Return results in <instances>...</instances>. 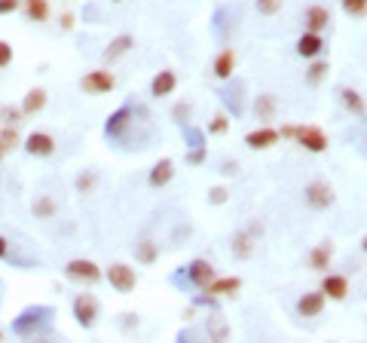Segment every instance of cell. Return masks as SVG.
Instances as JSON below:
<instances>
[{
    "mask_svg": "<svg viewBox=\"0 0 367 343\" xmlns=\"http://www.w3.org/2000/svg\"><path fill=\"white\" fill-rule=\"evenodd\" d=\"M4 156H6V150H4V147H0V163H4Z\"/></svg>",
    "mask_w": 367,
    "mask_h": 343,
    "instance_id": "obj_49",
    "label": "cell"
},
{
    "mask_svg": "<svg viewBox=\"0 0 367 343\" xmlns=\"http://www.w3.org/2000/svg\"><path fill=\"white\" fill-rule=\"evenodd\" d=\"M239 288H242L239 276H214L202 291H208V295H214V297H236Z\"/></svg>",
    "mask_w": 367,
    "mask_h": 343,
    "instance_id": "obj_13",
    "label": "cell"
},
{
    "mask_svg": "<svg viewBox=\"0 0 367 343\" xmlns=\"http://www.w3.org/2000/svg\"><path fill=\"white\" fill-rule=\"evenodd\" d=\"M4 257H10V239L0 236V261H4Z\"/></svg>",
    "mask_w": 367,
    "mask_h": 343,
    "instance_id": "obj_48",
    "label": "cell"
},
{
    "mask_svg": "<svg viewBox=\"0 0 367 343\" xmlns=\"http://www.w3.org/2000/svg\"><path fill=\"white\" fill-rule=\"evenodd\" d=\"M46 89H28L25 92V98H22V114L25 116H34V114H40L46 107Z\"/></svg>",
    "mask_w": 367,
    "mask_h": 343,
    "instance_id": "obj_26",
    "label": "cell"
},
{
    "mask_svg": "<svg viewBox=\"0 0 367 343\" xmlns=\"http://www.w3.org/2000/svg\"><path fill=\"white\" fill-rule=\"evenodd\" d=\"M227 132H230V116H227V111H218L208 120L205 135H227Z\"/></svg>",
    "mask_w": 367,
    "mask_h": 343,
    "instance_id": "obj_29",
    "label": "cell"
},
{
    "mask_svg": "<svg viewBox=\"0 0 367 343\" xmlns=\"http://www.w3.org/2000/svg\"><path fill=\"white\" fill-rule=\"evenodd\" d=\"M321 53H324V37L315 34V31H306V34L297 40V55L306 58V62H310V58H319Z\"/></svg>",
    "mask_w": 367,
    "mask_h": 343,
    "instance_id": "obj_20",
    "label": "cell"
},
{
    "mask_svg": "<svg viewBox=\"0 0 367 343\" xmlns=\"http://www.w3.org/2000/svg\"><path fill=\"white\" fill-rule=\"evenodd\" d=\"M0 340H4V331H0Z\"/></svg>",
    "mask_w": 367,
    "mask_h": 343,
    "instance_id": "obj_50",
    "label": "cell"
},
{
    "mask_svg": "<svg viewBox=\"0 0 367 343\" xmlns=\"http://www.w3.org/2000/svg\"><path fill=\"white\" fill-rule=\"evenodd\" d=\"M279 129H272V126H261V129H251L245 135V144L251 147V150H270L279 144Z\"/></svg>",
    "mask_w": 367,
    "mask_h": 343,
    "instance_id": "obj_15",
    "label": "cell"
},
{
    "mask_svg": "<svg viewBox=\"0 0 367 343\" xmlns=\"http://www.w3.org/2000/svg\"><path fill=\"white\" fill-rule=\"evenodd\" d=\"M120 325H123V331H135L138 325H141V319L135 313H123V319H120Z\"/></svg>",
    "mask_w": 367,
    "mask_h": 343,
    "instance_id": "obj_43",
    "label": "cell"
},
{
    "mask_svg": "<svg viewBox=\"0 0 367 343\" xmlns=\"http://www.w3.org/2000/svg\"><path fill=\"white\" fill-rule=\"evenodd\" d=\"M58 25H62V31H74V13H62V19H58Z\"/></svg>",
    "mask_w": 367,
    "mask_h": 343,
    "instance_id": "obj_45",
    "label": "cell"
},
{
    "mask_svg": "<svg viewBox=\"0 0 367 343\" xmlns=\"http://www.w3.org/2000/svg\"><path fill=\"white\" fill-rule=\"evenodd\" d=\"M135 261L141 267H153L156 261H160V242H153V239L135 242Z\"/></svg>",
    "mask_w": 367,
    "mask_h": 343,
    "instance_id": "obj_25",
    "label": "cell"
},
{
    "mask_svg": "<svg viewBox=\"0 0 367 343\" xmlns=\"http://www.w3.org/2000/svg\"><path fill=\"white\" fill-rule=\"evenodd\" d=\"M218 276V270H214V264L212 261H205V257H196V261H190L184 270H178L172 276V282L174 285H181V291L184 288H193V291H202L208 282Z\"/></svg>",
    "mask_w": 367,
    "mask_h": 343,
    "instance_id": "obj_2",
    "label": "cell"
},
{
    "mask_svg": "<svg viewBox=\"0 0 367 343\" xmlns=\"http://www.w3.org/2000/svg\"><path fill=\"white\" fill-rule=\"evenodd\" d=\"M193 307H208V309H221V297L214 295H199V291H193Z\"/></svg>",
    "mask_w": 367,
    "mask_h": 343,
    "instance_id": "obj_38",
    "label": "cell"
},
{
    "mask_svg": "<svg viewBox=\"0 0 367 343\" xmlns=\"http://www.w3.org/2000/svg\"><path fill=\"white\" fill-rule=\"evenodd\" d=\"M221 172H223V175H239V163H236V160H233V163H230V160H223Z\"/></svg>",
    "mask_w": 367,
    "mask_h": 343,
    "instance_id": "obj_46",
    "label": "cell"
},
{
    "mask_svg": "<svg viewBox=\"0 0 367 343\" xmlns=\"http://www.w3.org/2000/svg\"><path fill=\"white\" fill-rule=\"evenodd\" d=\"M303 199L310 208H315V212H324V208H331L337 203V194H333V187L328 181H310L303 190Z\"/></svg>",
    "mask_w": 367,
    "mask_h": 343,
    "instance_id": "obj_7",
    "label": "cell"
},
{
    "mask_svg": "<svg viewBox=\"0 0 367 343\" xmlns=\"http://www.w3.org/2000/svg\"><path fill=\"white\" fill-rule=\"evenodd\" d=\"M95 184H98V175L92 172V169H86V172L77 175V181H74V190H77L80 196H86V194H92V190H95Z\"/></svg>",
    "mask_w": 367,
    "mask_h": 343,
    "instance_id": "obj_30",
    "label": "cell"
},
{
    "mask_svg": "<svg viewBox=\"0 0 367 343\" xmlns=\"http://www.w3.org/2000/svg\"><path fill=\"white\" fill-rule=\"evenodd\" d=\"M113 4H123V0H113Z\"/></svg>",
    "mask_w": 367,
    "mask_h": 343,
    "instance_id": "obj_51",
    "label": "cell"
},
{
    "mask_svg": "<svg viewBox=\"0 0 367 343\" xmlns=\"http://www.w3.org/2000/svg\"><path fill=\"white\" fill-rule=\"evenodd\" d=\"M53 319H55V307L37 304V307H25L19 316L13 319V334L22 340L31 337H53Z\"/></svg>",
    "mask_w": 367,
    "mask_h": 343,
    "instance_id": "obj_1",
    "label": "cell"
},
{
    "mask_svg": "<svg viewBox=\"0 0 367 343\" xmlns=\"http://www.w3.org/2000/svg\"><path fill=\"white\" fill-rule=\"evenodd\" d=\"M174 89H178V77H174V71H160L153 80H150V95L153 98H165V95H172Z\"/></svg>",
    "mask_w": 367,
    "mask_h": 343,
    "instance_id": "obj_23",
    "label": "cell"
},
{
    "mask_svg": "<svg viewBox=\"0 0 367 343\" xmlns=\"http://www.w3.org/2000/svg\"><path fill=\"white\" fill-rule=\"evenodd\" d=\"M205 160H208V147H205V144L190 147V150H187V156H184V163H187V166H202Z\"/></svg>",
    "mask_w": 367,
    "mask_h": 343,
    "instance_id": "obj_37",
    "label": "cell"
},
{
    "mask_svg": "<svg viewBox=\"0 0 367 343\" xmlns=\"http://www.w3.org/2000/svg\"><path fill=\"white\" fill-rule=\"evenodd\" d=\"M184 141H187V147H199V144H205V129H199V126H184Z\"/></svg>",
    "mask_w": 367,
    "mask_h": 343,
    "instance_id": "obj_34",
    "label": "cell"
},
{
    "mask_svg": "<svg viewBox=\"0 0 367 343\" xmlns=\"http://www.w3.org/2000/svg\"><path fill=\"white\" fill-rule=\"evenodd\" d=\"M282 6H285V0H254V10L261 15H275L282 13Z\"/></svg>",
    "mask_w": 367,
    "mask_h": 343,
    "instance_id": "obj_35",
    "label": "cell"
},
{
    "mask_svg": "<svg viewBox=\"0 0 367 343\" xmlns=\"http://www.w3.org/2000/svg\"><path fill=\"white\" fill-rule=\"evenodd\" d=\"M71 313H74V322H77L80 328L92 331V328H95V322H98V313H102V304H98L95 295L80 291V295L71 300Z\"/></svg>",
    "mask_w": 367,
    "mask_h": 343,
    "instance_id": "obj_4",
    "label": "cell"
},
{
    "mask_svg": "<svg viewBox=\"0 0 367 343\" xmlns=\"http://www.w3.org/2000/svg\"><path fill=\"white\" fill-rule=\"evenodd\" d=\"M212 74L218 80H233V74H236V49H230V46L221 49L212 62Z\"/></svg>",
    "mask_w": 367,
    "mask_h": 343,
    "instance_id": "obj_17",
    "label": "cell"
},
{
    "mask_svg": "<svg viewBox=\"0 0 367 343\" xmlns=\"http://www.w3.org/2000/svg\"><path fill=\"white\" fill-rule=\"evenodd\" d=\"M13 65V46L6 40H0V68H10Z\"/></svg>",
    "mask_w": 367,
    "mask_h": 343,
    "instance_id": "obj_42",
    "label": "cell"
},
{
    "mask_svg": "<svg viewBox=\"0 0 367 343\" xmlns=\"http://www.w3.org/2000/svg\"><path fill=\"white\" fill-rule=\"evenodd\" d=\"M174 178V160H169V156H162L160 163H153V169H150V175H147V184L153 190H160V187H165Z\"/></svg>",
    "mask_w": 367,
    "mask_h": 343,
    "instance_id": "obj_21",
    "label": "cell"
},
{
    "mask_svg": "<svg viewBox=\"0 0 367 343\" xmlns=\"http://www.w3.org/2000/svg\"><path fill=\"white\" fill-rule=\"evenodd\" d=\"M113 86H116V77L107 68L89 71L80 77V89L86 92V95H107V92H113Z\"/></svg>",
    "mask_w": 367,
    "mask_h": 343,
    "instance_id": "obj_8",
    "label": "cell"
},
{
    "mask_svg": "<svg viewBox=\"0 0 367 343\" xmlns=\"http://www.w3.org/2000/svg\"><path fill=\"white\" fill-rule=\"evenodd\" d=\"M19 144H22V138H19V132H15V126H4V132H0V147L10 154V150Z\"/></svg>",
    "mask_w": 367,
    "mask_h": 343,
    "instance_id": "obj_33",
    "label": "cell"
},
{
    "mask_svg": "<svg viewBox=\"0 0 367 343\" xmlns=\"http://www.w3.org/2000/svg\"><path fill=\"white\" fill-rule=\"evenodd\" d=\"M22 6V0H0V15H13Z\"/></svg>",
    "mask_w": 367,
    "mask_h": 343,
    "instance_id": "obj_44",
    "label": "cell"
},
{
    "mask_svg": "<svg viewBox=\"0 0 367 343\" xmlns=\"http://www.w3.org/2000/svg\"><path fill=\"white\" fill-rule=\"evenodd\" d=\"M275 114H279V102H275L272 92L254 95V116L257 120H275Z\"/></svg>",
    "mask_w": 367,
    "mask_h": 343,
    "instance_id": "obj_24",
    "label": "cell"
},
{
    "mask_svg": "<svg viewBox=\"0 0 367 343\" xmlns=\"http://www.w3.org/2000/svg\"><path fill=\"white\" fill-rule=\"evenodd\" d=\"M132 46H135V37H132V34H116L111 43H107L104 53H102V62L104 65H113L116 58H123L126 53H132Z\"/></svg>",
    "mask_w": 367,
    "mask_h": 343,
    "instance_id": "obj_18",
    "label": "cell"
},
{
    "mask_svg": "<svg viewBox=\"0 0 367 343\" xmlns=\"http://www.w3.org/2000/svg\"><path fill=\"white\" fill-rule=\"evenodd\" d=\"M230 199V190L223 187V184H218V187L208 190V206H223Z\"/></svg>",
    "mask_w": 367,
    "mask_h": 343,
    "instance_id": "obj_39",
    "label": "cell"
},
{
    "mask_svg": "<svg viewBox=\"0 0 367 343\" xmlns=\"http://www.w3.org/2000/svg\"><path fill=\"white\" fill-rule=\"evenodd\" d=\"M340 102H343V107L355 116V120H364L367 107H364V95H361L358 89H352V86H343V89H340Z\"/></svg>",
    "mask_w": 367,
    "mask_h": 343,
    "instance_id": "obj_22",
    "label": "cell"
},
{
    "mask_svg": "<svg viewBox=\"0 0 367 343\" xmlns=\"http://www.w3.org/2000/svg\"><path fill=\"white\" fill-rule=\"evenodd\" d=\"M31 212H34L37 217H55L58 206H55V199H53V196H37V199H34V206H31Z\"/></svg>",
    "mask_w": 367,
    "mask_h": 343,
    "instance_id": "obj_31",
    "label": "cell"
},
{
    "mask_svg": "<svg viewBox=\"0 0 367 343\" xmlns=\"http://www.w3.org/2000/svg\"><path fill=\"white\" fill-rule=\"evenodd\" d=\"M331 261H333V242L331 239H321L319 246L306 255V264H310L312 270H319V273H328L331 270Z\"/></svg>",
    "mask_w": 367,
    "mask_h": 343,
    "instance_id": "obj_16",
    "label": "cell"
},
{
    "mask_svg": "<svg viewBox=\"0 0 367 343\" xmlns=\"http://www.w3.org/2000/svg\"><path fill=\"white\" fill-rule=\"evenodd\" d=\"M19 10H25L28 22H46L49 19V0H22Z\"/></svg>",
    "mask_w": 367,
    "mask_h": 343,
    "instance_id": "obj_27",
    "label": "cell"
},
{
    "mask_svg": "<svg viewBox=\"0 0 367 343\" xmlns=\"http://www.w3.org/2000/svg\"><path fill=\"white\" fill-rule=\"evenodd\" d=\"M343 4V13L349 19H364L367 15V0H340Z\"/></svg>",
    "mask_w": 367,
    "mask_h": 343,
    "instance_id": "obj_32",
    "label": "cell"
},
{
    "mask_svg": "<svg viewBox=\"0 0 367 343\" xmlns=\"http://www.w3.org/2000/svg\"><path fill=\"white\" fill-rule=\"evenodd\" d=\"M331 22H333V15H331L328 6H321V4H312V6H306V10H303L306 31H315V34H321V31L331 28Z\"/></svg>",
    "mask_w": 367,
    "mask_h": 343,
    "instance_id": "obj_11",
    "label": "cell"
},
{
    "mask_svg": "<svg viewBox=\"0 0 367 343\" xmlns=\"http://www.w3.org/2000/svg\"><path fill=\"white\" fill-rule=\"evenodd\" d=\"M319 291L331 300H346L349 297V279L346 276H340V273H324Z\"/></svg>",
    "mask_w": 367,
    "mask_h": 343,
    "instance_id": "obj_14",
    "label": "cell"
},
{
    "mask_svg": "<svg viewBox=\"0 0 367 343\" xmlns=\"http://www.w3.org/2000/svg\"><path fill=\"white\" fill-rule=\"evenodd\" d=\"M227 334H230V328L223 322H212L208 319V337H214V340H227Z\"/></svg>",
    "mask_w": 367,
    "mask_h": 343,
    "instance_id": "obj_41",
    "label": "cell"
},
{
    "mask_svg": "<svg viewBox=\"0 0 367 343\" xmlns=\"http://www.w3.org/2000/svg\"><path fill=\"white\" fill-rule=\"evenodd\" d=\"M254 248H257V239H254L248 230L233 233V239H230V252H233V257H239V261H248V257L254 255Z\"/></svg>",
    "mask_w": 367,
    "mask_h": 343,
    "instance_id": "obj_19",
    "label": "cell"
},
{
    "mask_svg": "<svg viewBox=\"0 0 367 343\" xmlns=\"http://www.w3.org/2000/svg\"><path fill=\"white\" fill-rule=\"evenodd\" d=\"M64 276L71 282H77V285H95V282L104 279L102 267L95 261H89V257H74V261H68L64 264Z\"/></svg>",
    "mask_w": 367,
    "mask_h": 343,
    "instance_id": "obj_5",
    "label": "cell"
},
{
    "mask_svg": "<svg viewBox=\"0 0 367 343\" xmlns=\"http://www.w3.org/2000/svg\"><path fill=\"white\" fill-rule=\"evenodd\" d=\"M294 135H297V126H282L279 129V138H291V141H294Z\"/></svg>",
    "mask_w": 367,
    "mask_h": 343,
    "instance_id": "obj_47",
    "label": "cell"
},
{
    "mask_svg": "<svg viewBox=\"0 0 367 343\" xmlns=\"http://www.w3.org/2000/svg\"><path fill=\"white\" fill-rule=\"evenodd\" d=\"M190 111H193L190 102H178V105L172 107V120L178 123V126H187V123H190Z\"/></svg>",
    "mask_w": 367,
    "mask_h": 343,
    "instance_id": "obj_36",
    "label": "cell"
},
{
    "mask_svg": "<svg viewBox=\"0 0 367 343\" xmlns=\"http://www.w3.org/2000/svg\"><path fill=\"white\" fill-rule=\"evenodd\" d=\"M104 279H107V285H111L113 291H120V295H132L138 285V273H135V267H129V264H123V261H116L111 264L104 270Z\"/></svg>",
    "mask_w": 367,
    "mask_h": 343,
    "instance_id": "obj_6",
    "label": "cell"
},
{
    "mask_svg": "<svg viewBox=\"0 0 367 343\" xmlns=\"http://www.w3.org/2000/svg\"><path fill=\"white\" fill-rule=\"evenodd\" d=\"M132 123H135V105H120L116 111L104 120V138L111 141V144H120V141H126V132L132 129Z\"/></svg>",
    "mask_w": 367,
    "mask_h": 343,
    "instance_id": "obj_3",
    "label": "cell"
},
{
    "mask_svg": "<svg viewBox=\"0 0 367 343\" xmlns=\"http://www.w3.org/2000/svg\"><path fill=\"white\" fill-rule=\"evenodd\" d=\"M310 68H306V86H319V83L328 77L331 71V62H324V58H310Z\"/></svg>",
    "mask_w": 367,
    "mask_h": 343,
    "instance_id": "obj_28",
    "label": "cell"
},
{
    "mask_svg": "<svg viewBox=\"0 0 367 343\" xmlns=\"http://www.w3.org/2000/svg\"><path fill=\"white\" fill-rule=\"evenodd\" d=\"M22 147H25V154H31V156H53L55 154V138L49 135V132H31L28 138L22 141Z\"/></svg>",
    "mask_w": 367,
    "mask_h": 343,
    "instance_id": "obj_10",
    "label": "cell"
},
{
    "mask_svg": "<svg viewBox=\"0 0 367 343\" xmlns=\"http://www.w3.org/2000/svg\"><path fill=\"white\" fill-rule=\"evenodd\" d=\"M22 107H0V120L6 123V126H15V123H22Z\"/></svg>",
    "mask_w": 367,
    "mask_h": 343,
    "instance_id": "obj_40",
    "label": "cell"
},
{
    "mask_svg": "<svg viewBox=\"0 0 367 343\" xmlns=\"http://www.w3.org/2000/svg\"><path fill=\"white\" fill-rule=\"evenodd\" d=\"M294 141L303 150H310V154H324L328 144H331L328 135H324V129H319V126H297Z\"/></svg>",
    "mask_w": 367,
    "mask_h": 343,
    "instance_id": "obj_9",
    "label": "cell"
},
{
    "mask_svg": "<svg viewBox=\"0 0 367 343\" xmlns=\"http://www.w3.org/2000/svg\"><path fill=\"white\" fill-rule=\"evenodd\" d=\"M324 297L321 291H303V295L297 297V316H303V319H315V316L324 313Z\"/></svg>",
    "mask_w": 367,
    "mask_h": 343,
    "instance_id": "obj_12",
    "label": "cell"
}]
</instances>
